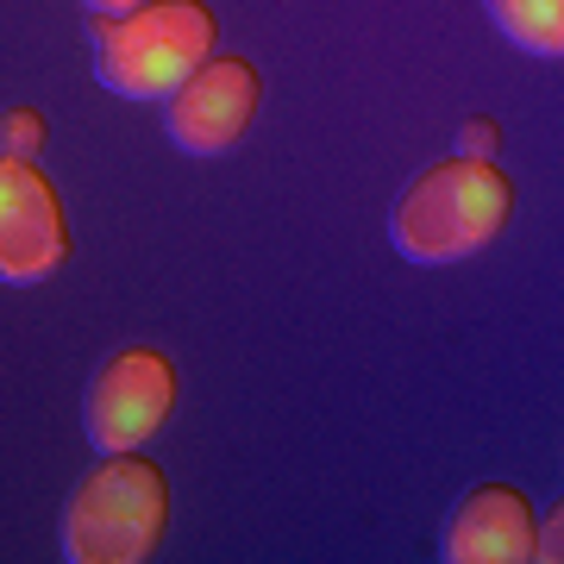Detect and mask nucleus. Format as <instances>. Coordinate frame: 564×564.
Instances as JSON below:
<instances>
[{"label":"nucleus","instance_id":"obj_9","mask_svg":"<svg viewBox=\"0 0 564 564\" xmlns=\"http://www.w3.org/2000/svg\"><path fill=\"white\" fill-rule=\"evenodd\" d=\"M51 126H44L39 107H7L0 113V158H20V163H39Z\"/></svg>","mask_w":564,"mask_h":564},{"label":"nucleus","instance_id":"obj_4","mask_svg":"<svg viewBox=\"0 0 564 564\" xmlns=\"http://www.w3.org/2000/svg\"><path fill=\"white\" fill-rule=\"evenodd\" d=\"M176 414V364L158 345H126L95 370L82 395V433L95 452H139Z\"/></svg>","mask_w":564,"mask_h":564},{"label":"nucleus","instance_id":"obj_10","mask_svg":"<svg viewBox=\"0 0 564 564\" xmlns=\"http://www.w3.org/2000/svg\"><path fill=\"white\" fill-rule=\"evenodd\" d=\"M496 151H502V126L484 120V113H470L458 126V158H496Z\"/></svg>","mask_w":564,"mask_h":564},{"label":"nucleus","instance_id":"obj_1","mask_svg":"<svg viewBox=\"0 0 564 564\" xmlns=\"http://www.w3.org/2000/svg\"><path fill=\"white\" fill-rule=\"evenodd\" d=\"M514 220V176L496 158H440L402 188L389 214V245L421 270L489 251Z\"/></svg>","mask_w":564,"mask_h":564},{"label":"nucleus","instance_id":"obj_3","mask_svg":"<svg viewBox=\"0 0 564 564\" xmlns=\"http://www.w3.org/2000/svg\"><path fill=\"white\" fill-rule=\"evenodd\" d=\"M170 533V477L144 452H107L63 508L69 564H144Z\"/></svg>","mask_w":564,"mask_h":564},{"label":"nucleus","instance_id":"obj_7","mask_svg":"<svg viewBox=\"0 0 564 564\" xmlns=\"http://www.w3.org/2000/svg\"><path fill=\"white\" fill-rule=\"evenodd\" d=\"M445 564H527L533 558V502L514 484H477L452 508L440 540Z\"/></svg>","mask_w":564,"mask_h":564},{"label":"nucleus","instance_id":"obj_6","mask_svg":"<svg viewBox=\"0 0 564 564\" xmlns=\"http://www.w3.org/2000/svg\"><path fill=\"white\" fill-rule=\"evenodd\" d=\"M69 220H63L57 182L39 163L0 158V282L32 289L69 263Z\"/></svg>","mask_w":564,"mask_h":564},{"label":"nucleus","instance_id":"obj_5","mask_svg":"<svg viewBox=\"0 0 564 564\" xmlns=\"http://www.w3.org/2000/svg\"><path fill=\"white\" fill-rule=\"evenodd\" d=\"M258 107H263L258 63L239 57V51H214V57L163 101V132H170V144L188 151V158H226V151L251 132Z\"/></svg>","mask_w":564,"mask_h":564},{"label":"nucleus","instance_id":"obj_8","mask_svg":"<svg viewBox=\"0 0 564 564\" xmlns=\"http://www.w3.org/2000/svg\"><path fill=\"white\" fill-rule=\"evenodd\" d=\"M489 25L527 57H564V0H484Z\"/></svg>","mask_w":564,"mask_h":564},{"label":"nucleus","instance_id":"obj_2","mask_svg":"<svg viewBox=\"0 0 564 564\" xmlns=\"http://www.w3.org/2000/svg\"><path fill=\"white\" fill-rule=\"evenodd\" d=\"M95 39V82L120 101H170L220 51V20L207 0H144L120 20H88Z\"/></svg>","mask_w":564,"mask_h":564},{"label":"nucleus","instance_id":"obj_11","mask_svg":"<svg viewBox=\"0 0 564 564\" xmlns=\"http://www.w3.org/2000/svg\"><path fill=\"white\" fill-rule=\"evenodd\" d=\"M88 13H101V20H120V13H139L144 0H82Z\"/></svg>","mask_w":564,"mask_h":564}]
</instances>
